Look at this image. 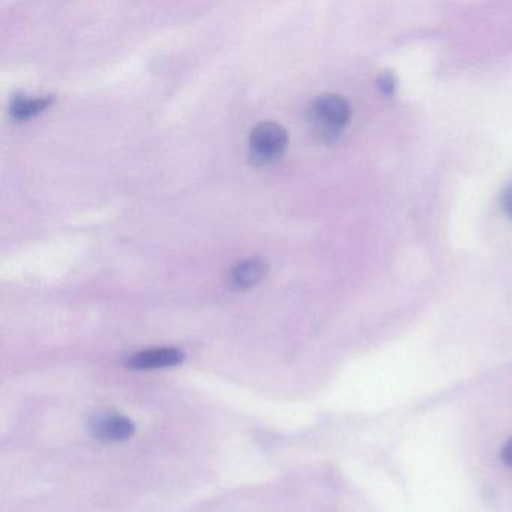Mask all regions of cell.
Here are the masks:
<instances>
[{
	"mask_svg": "<svg viewBox=\"0 0 512 512\" xmlns=\"http://www.w3.org/2000/svg\"><path fill=\"white\" fill-rule=\"evenodd\" d=\"M91 433L95 439L104 442H121L130 439L134 434V424L130 419L116 413L97 416L92 421Z\"/></svg>",
	"mask_w": 512,
	"mask_h": 512,
	"instance_id": "obj_3",
	"label": "cell"
},
{
	"mask_svg": "<svg viewBox=\"0 0 512 512\" xmlns=\"http://www.w3.org/2000/svg\"><path fill=\"white\" fill-rule=\"evenodd\" d=\"M52 103V97L17 98L11 104V118L16 119V121H26V119L34 118V116L40 115L41 112L49 109Z\"/></svg>",
	"mask_w": 512,
	"mask_h": 512,
	"instance_id": "obj_6",
	"label": "cell"
},
{
	"mask_svg": "<svg viewBox=\"0 0 512 512\" xmlns=\"http://www.w3.org/2000/svg\"><path fill=\"white\" fill-rule=\"evenodd\" d=\"M352 119V107L340 95L325 94L317 97L308 109V124L317 139L335 142Z\"/></svg>",
	"mask_w": 512,
	"mask_h": 512,
	"instance_id": "obj_1",
	"label": "cell"
},
{
	"mask_svg": "<svg viewBox=\"0 0 512 512\" xmlns=\"http://www.w3.org/2000/svg\"><path fill=\"white\" fill-rule=\"evenodd\" d=\"M289 145L287 131L275 122H262L251 131L248 139V152L251 163L256 166H269L280 160Z\"/></svg>",
	"mask_w": 512,
	"mask_h": 512,
	"instance_id": "obj_2",
	"label": "cell"
},
{
	"mask_svg": "<svg viewBox=\"0 0 512 512\" xmlns=\"http://www.w3.org/2000/svg\"><path fill=\"white\" fill-rule=\"evenodd\" d=\"M184 353L176 347H160V349L143 350L128 359L127 367L133 370H157L182 364Z\"/></svg>",
	"mask_w": 512,
	"mask_h": 512,
	"instance_id": "obj_4",
	"label": "cell"
},
{
	"mask_svg": "<svg viewBox=\"0 0 512 512\" xmlns=\"http://www.w3.org/2000/svg\"><path fill=\"white\" fill-rule=\"evenodd\" d=\"M500 202H502L503 212H505L506 217L512 220V184H509L508 187L503 190Z\"/></svg>",
	"mask_w": 512,
	"mask_h": 512,
	"instance_id": "obj_8",
	"label": "cell"
},
{
	"mask_svg": "<svg viewBox=\"0 0 512 512\" xmlns=\"http://www.w3.org/2000/svg\"><path fill=\"white\" fill-rule=\"evenodd\" d=\"M377 86H379L380 92L386 97L394 95L395 86H397V80H395L394 74L383 73L382 76L377 79Z\"/></svg>",
	"mask_w": 512,
	"mask_h": 512,
	"instance_id": "obj_7",
	"label": "cell"
},
{
	"mask_svg": "<svg viewBox=\"0 0 512 512\" xmlns=\"http://www.w3.org/2000/svg\"><path fill=\"white\" fill-rule=\"evenodd\" d=\"M266 272H268V263L265 260L259 259V257L247 259L232 269L230 284L238 290L251 289L265 278Z\"/></svg>",
	"mask_w": 512,
	"mask_h": 512,
	"instance_id": "obj_5",
	"label": "cell"
},
{
	"mask_svg": "<svg viewBox=\"0 0 512 512\" xmlns=\"http://www.w3.org/2000/svg\"><path fill=\"white\" fill-rule=\"evenodd\" d=\"M500 460L506 466L512 467V437L503 445L502 451H500Z\"/></svg>",
	"mask_w": 512,
	"mask_h": 512,
	"instance_id": "obj_9",
	"label": "cell"
}]
</instances>
